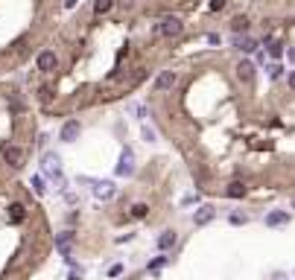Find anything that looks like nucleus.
Segmentation results:
<instances>
[{
  "label": "nucleus",
  "mask_w": 295,
  "mask_h": 280,
  "mask_svg": "<svg viewBox=\"0 0 295 280\" xmlns=\"http://www.w3.org/2000/svg\"><path fill=\"white\" fill-rule=\"evenodd\" d=\"M196 201H199V193H196V196H187V199H184L181 204H196Z\"/></svg>",
  "instance_id": "obj_29"
},
{
  "label": "nucleus",
  "mask_w": 295,
  "mask_h": 280,
  "mask_svg": "<svg viewBox=\"0 0 295 280\" xmlns=\"http://www.w3.org/2000/svg\"><path fill=\"white\" fill-rule=\"evenodd\" d=\"M266 228H281V225H290V210H272L266 213Z\"/></svg>",
  "instance_id": "obj_8"
},
{
  "label": "nucleus",
  "mask_w": 295,
  "mask_h": 280,
  "mask_svg": "<svg viewBox=\"0 0 295 280\" xmlns=\"http://www.w3.org/2000/svg\"><path fill=\"white\" fill-rule=\"evenodd\" d=\"M225 3H228V0H211V12H219V9H225Z\"/></svg>",
  "instance_id": "obj_25"
},
{
  "label": "nucleus",
  "mask_w": 295,
  "mask_h": 280,
  "mask_svg": "<svg viewBox=\"0 0 295 280\" xmlns=\"http://www.w3.org/2000/svg\"><path fill=\"white\" fill-rule=\"evenodd\" d=\"M146 213H149V207H146V204H143V201H140V204H134V207H131V216H134V219H143V216H146Z\"/></svg>",
  "instance_id": "obj_21"
},
{
  "label": "nucleus",
  "mask_w": 295,
  "mask_h": 280,
  "mask_svg": "<svg viewBox=\"0 0 295 280\" xmlns=\"http://www.w3.org/2000/svg\"><path fill=\"white\" fill-rule=\"evenodd\" d=\"M120 272H123V266H120V263H114V266H111V269H108V275H111V278H117V275H120Z\"/></svg>",
  "instance_id": "obj_27"
},
{
  "label": "nucleus",
  "mask_w": 295,
  "mask_h": 280,
  "mask_svg": "<svg viewBox=\"0 0 295 280\" xmlns=\"http://www.w3.org/2000/svg\"><path fill=\"white\" fill-rule=\"evenodd\" d=\"M111 6H114V0H94V15H105V12H111Z\"/></svg>",
  "instance_id": "obj_17"
},
{
  "label": "nucleus",
  "mask_w": 295,
  "mask_h": 280,
  "mask_svg": "<svg viewBox=\"0 0 295 280\" xmlns=\"http://www.w3.org/2000/svg\"><path fill=\"white\" fill-rule=\"evenodd\" d=\"M269 53H272V56H275V59H278V56H281V53H284V50H281V44H275V41H272V44H269Z\"/></svg>",
  "instance_id": "obj_26"
},
{
  "label": "nucleus",
  "mask_w": 295,
  "mask_h": 280,
  "mask_svg": "<svg viewBox=\"0 0 295 280\" xmlns=\"http://www.w3.org/2000/svg\"><path fill=\"white\" fill-rule=\"evenodd\" d=\"M293 207H295V199H293Z\"/></svg>",
  "instance_id": "obj_33"
},
{
  "label": "nucleus",
  "mask_w": 295,
  "mask_h": 280,
  "mask_svg": "<svg viewBox=\"0 0 295 280\" xmlns=\"http://www.w3.org/2000/svg\"><path fill=\"white\" fill-rule=\"evenodd\" d=\"M175 240H178V237H175V231H172V228H167V231H161V237H158V248L169 251L172 245H175Z\"/></svg>",
  "instance_id": "obj_11"
},
{
  "label": "nucleus",
  "mask_w": 295,
  "mask_h": 280,
  "mask_svg": "<svg viewBox=\"0 0 295 280\" xmlns=\"http://www.w3.org/2000/svg\"><path fill=\"white\" fill-rule=\"evenodd\" d=\"M290 88H293V91H295V70H293V73H290Z\"/></svg>",
  "instance_id": "obj_30"
},
{
  "label": "nucleus",
  "mask_w": 295,
  "mask_h": 280,
  "mask_svg": "<svg viewBox=\"0 0 295 280\" xmlns=\"http://www.w3.org/2000/svg\"><path fill=\"white\" fill-rule=\"evenodd\" d=\"M134 169H137V163H134V152H131L129 146L120 152V160H117V166H114V172L120 175V178H129L134 175Z\"/></svg>",
  "instance_id": "obj_2"
},
{
  "label": "nucleus",
  "mask_w": 295,
  "mask_h": 280,
  "mask_svg": "<svg viewBox=\"0 0 295 280\" xmlns=\"http://www.w3.org/2000/svg\"><path fill=\"white\" fill-rule=\"evenodd\" d=\"M231 30L237 32V35H240V32H246V30H249V18H246V15H237V18L231 21Z\"/></svg>",
  "instance_id": "obj_16"
},
{
  "label": "nucleus",
  "mask_w": 295,
  "mask_h": 280,
  "mask_svg": "<svg viewBox=\"0 0 295 280\" xmlns=\"http://www.w3.org/2000/svg\"><path fill=\"white\" fill-rule=\"evenodd\" d=\"M237 50H243V53H254V50H257V41H254V38H246V35H243V38L237 35Z\"/></svg>",
  "instance_id": "obj_15"
},
{
  "label": "nucleus",
  "mask_w": 295,
  "mask_h": 280,
  "mask_svg": "<svg viewBox=\"0 0 295 280\" xmlns=\"http://www.w3.org/2000/svg\"><path fill=\"white\" fill-rule=\"evenodd\" d=\"M38 70H41V73H53V70H56V67H59V59H56V53H53V50H44V53H41V56H38Z\"/></svg>",
  "instance_id": "obj_6"
},
{
  "label": "nucleus",
  "mask_w": 295,
  "mask_h": 280,
  "mask_svg": "<svg viewBox=\"0 0 295 280\" xmlns=\"http://www.w3.org/2000/svg\"><path fill=\"white\" fill-rule=\"evenodd\" d=\"M228 222L231 225H249V216H246V213H231Z\"/></svg>",
  "instance_id": "obj_22"
},
{
  "label": "nucleus",
  "mask_w": 295,
  "mask_h": 280,
  "mask_svg": "<svg viewBox=\"0 0 295 280\" xmlns=\"http://www.w3.org/2000/svg\"><path fill=\"white\" fill-rule=\"evenodd\" d=\"M164 263H169V257H155L152 263H146V269H149V272H158V269H161Z\"/></svg>",
  "instance_id": "obj_20"
},
{
  "label": "nucleus",
  "mask_w": 295,
  "mask_h": 280,
  "mask_svg": "<svg viewBox=\"0 0 295 280\" xmlns=\"http://www.w3.org/2000/svg\"><path fill=\"white\" fill-rule=\"evenodd\" d=\"M281 73H284V67H281V64H272V67H269V76H272V79H278Z\"/></svg>",
  "instance_id": "obj_24"
},
{
  "label": "nucleus",
  "mask_w": 295,
  "mask_h": 280,
  "mask_svg": "<svg viewBox=\"0 0 295 280\" xmlns=\"http://www.w3.org/2000/svg\"><path fill=\"white\" fill-rule=\"evenodd\" d=\"M158 32L164 35V38H178L181 32H184V24H181V18H175V15H169V18H164L161 21V27H158Z\"/></svg>",
  "instance_id": "obj_3"
},
{
  "label": "nucleus",
  "mask_w": 295,
  "mask_h": 280,
  "mask_svg": "<svg viewBox=\"0 0 295 280\" xmlns=\"http://www.w3.org/2000/svg\"><path fill=\"white\" fill-rule=\"evenodd\" d=\"M79 134H82L79 120H67V123L62 125V134H59V137H62L65 143H76V140H79Z\"/></svg>",
  "instance_id": "obj_4"
},
{
  "label": "nucleus",
  "mask_w": 295,
  "mask_h": 280,
  "mask_svg": "<svg viewBox=\"0 0 295 280\" xmlns=\"http://www.w3.org/2000/svg\"><path fill=\"white\" fill-rule=\"evenodd\" d=\"M225 196H231V199H243V196H246V184H243V181H231V184L225 187Z\"/></svg>",
  "instance_id": "obj_14"
},
{
  "label": "nucleus",
  "mask_w": 295,
  "mask_h": 280,
  "mask_svg": "<svg viewBox=\"0 0 295 280\" xmlns=\"http://www.w3.org/2000/svg\"><path fill=\"white\" fill-rule=\"evenodd\" d=\"M3 158H6L9 166H24V149H18V146H9L3 152Z\"/></svg>",
  "instance_id": "obj_10"
},
{
  "label": "nucleus",
  "mask_w": 295,
  "mask_h": 280,
  "mask_svg": "<svg viewBox=\"0 0 295 280\" xmlns=\"http://www.w3.org/2000/svg\"><path fill=\"white\" fill-rule=\"evenodd\" d=\"M237 79H240L243 85H249V82L254 79V64L252 62H240L237 64Z\"/></svg>",
  "instance_id": "obj_9"
},
{
  "label": "nucleus",
  "mask_w": 295,
  "mask_h": 280,
  "mask_svg": "<svg viewBox=\"0 0 295 280\" xmlns=\"http://www.w3.org/2000/svg\"><path fill=\"white\" fill-rule=\"evenodd\" d=\"M155 137H158V134H155V128L143 125V140H146V143H155Z\"/></svg>",
  "instance_id": "obj_23"
},
{
  "label": "nucleus",
  "mask_w": 295,
  "mask_h": 280,
  "mask_svg": "<svg viewBox=\"0 0 295 280\" xmlns=\"http://www.w3.org/2000/svg\"><path fill=\"white\" fill-rule=\"evenodd\" d=\"M287 56H290V62H295V50H290V53H287Z\"/></svg>",
  "instance_id": "obj_32"
},
{
  "label": "nucleus",
  "mask_w": 295,
  "mask_h": 280,
  "mask_svg": "<svg viewBox=\"0 0 295 280\" xmlns=\"http://www.w3.org/2000/svg\"><path fill=\"white\" fill-rule=\"evenodd\" d=\"M82 278H85V269H82V266H70L67 280H82Z\"/></svg>",
  "instance_id": "obj_19"
},
{
  "label": "nucleus",
  "mask_w": 295,
  "mask_h": 280,
  "mask_svg": "<svg viewBox=\"0 0 295 280\" xmlns=\"http://www.w3.org/2000/svg\"><path fill=\"white\" fill-rule=\"evenodd\" d=\"M114 193H117L114 181H94V199L108 201V199H114Z\"/></svg>",
  "instance_id": "obj_5"
},
{
  "label": "nucleus",
  "mask_w": 295,
  "mask_h": 280,
  "mask_svg": "<svg viewBox=\"0 0 295 280\" xmlns=\"http://www.w3.org/2000/svg\"><path fill=\"white\" fill-rule=\"evenodd\" d=\"M213 216H216V210H213V204H202L196 213H193V225L196 228H202V225H208V222H213Z\"/></svg>",
  "instance_id": "obj_7"
},
{
  "label": "nucleus",
  "mask_w": 295,
  "mask_h": 280,
  "mask_svg": "<svg viewBox=\"0 0 295 280\" xmlns=\"http://www.w3.org/2000/svg\"><path fill=\"white\" fill-rule=\"evenodd\" d=\"M41 169H44V175H50L59 190H65V175H62V158L56 155V152H44L41 158Z\"/></svg>",
  "instance_id": "obj_1"
},
{
  "label": "nucleus",
  "mask_w": 295,
  "mask_h": 280,
  "mask_svg": "<svg viewBox=\"0 0 295 280\" xmlns=\"http://www.w3.org/2000/svg\"><path fill=\"white\" fill-rule=\"evenodd\" d=\"M76 6V0H65V9H73Z\"/></svg>",
  "instance_id": "obj_31"
},
{
  "label": "nucleus",
  "mask_w": 295,
  "mask_h": 280,
  "mask_svg": "<svg viewBox=\"0 0 295 280\" xmlns=\"http://www.w3.org/2000/svg\"><path fill=\"white\" fill-rule=\"evenodd\" d=\"M24 219H27V210H24V204H12V207H9V222H12V225H21Z\"/></svg>",
  "instance_id": "obj_13"
},
{
  "label": "nucleus",
  "mask_w": 295,
  "mask_h": 280,
  "mask_svg": "<svg viewBox=\"0 0 295 280\" xmlns=\"http://www.w3.org/2000/svg\"><path fill=\"white\" fill-rule=\"evenodd\" d=\"M175 85V73L172 70H164L161 76H158V82H155V91H169Z\"/></svg>",
  "instance_id": "obj_12"
},
{
  "label": "nucleus",
  "mask_w": 295,
  "mask_h": 280,
  "mask_svg": "<svg viewBox=\"0 0 295 280\" xmlns=\"http://www.w3.org/2000/svg\"><path fill=\"white\" fill-rule=\"evenodd\" d=\"M30 187L35 190V196H47V187H44V178H41V175H33Z\"/></svg>",
  "instance_id": "obj_18"
},
{
  "label": "nucleus",
  "mask_w": 295,
  "mask_h": 280,
  "mask_svg": "<svg viewBox=\"0 0 295 280\" xmlns=\"http://www.w3.org/2000/svg\"><path fill=\"white\" fill-rule=\"evenodd\" d=\"M50 96H53L50 88H41V102H50Z\"/></svg>",
  "instance_id": "obj_28"
}]
</instances>
